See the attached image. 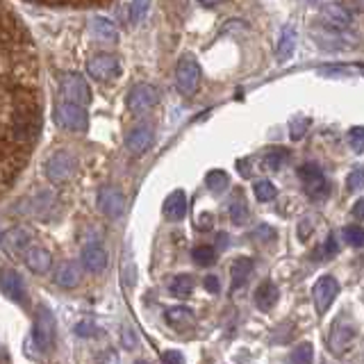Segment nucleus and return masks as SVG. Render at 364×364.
I'll list each match as a JSON object with an SVG mask.
<instances>
[{
    "label": "nucleus",
    "mask_w": 364,
    "mask_h": 364,
    "mask_svg": "<svg viewBox=\"0 0 364 364\" xmlns=\"http://www.w3.org/2000/svg\"><path fill=\"white\" fill-rule=\"evenodd\" d=\"M287 157H289V153L284 151V148H269V151L264 153V167L271 171H278V169H282V164Z\"/></svg>",
    "instance_id": "obj_32"
},
{
    "label": "nucleus",
    "mask_w": 364,
    "mask_h": 364,
    "mask_svg": "<svg viewBox=\"0 0 364 364\" xmlns=\"http://www.w3.org/2000/svg\"><path fill=\"white\" fill-rule=\"evenodd\" d=\"M151 144H153V128L151 125H137L125 139V148L132 155L146 153L148 148H151Z\"/></svg>",
    "instance_id": "obj_15"
},
{
    "label": "nucleus",
    "mask_w": 364,
    "mask_h": 364,
    "mask_svg": "<svg viewBox=\"0 0 364 364\" xmlns=\"http://www.w3.org/2000/svg\"><path fill=\"white\" fill-rule=\"evenodd\" d=\"M341 234H344L346 244H351L353 248H364V228L351 223V226H346L344 230H341Z\"/></svg>",
    "instance_id": "obj_33"
},
{
    "label": "nucleus",
    "mask_w": 364,
    "mask_h": 364,
    "mask_svg": "<svg viewBox=\"0 0 364 364\" xmlns=\"http://www.w3.org/2000/svg\"><path fill=\"white\" fill-rule=\"evenodd\" d=\"M0 291L14 303H25V284L14 269H0Z\"/></svg>",
    "instance_id": "obj_12"
},
{
    "label": "nucleus",
    "mask_w": 364,
    "mask_h": 364,
    "mask_svg": "<svg viewBox=\"0 0 364 364\" xmlns=\"http://www.w3.org/2000/svg\"><path fill=\"white\" fill-rule=\"evenodd\" d=\"M162 364H184V358L180 351H167L162 355Z\"/></svg>",
    "instance_id": "obj_38"
},
{
    "label": "nucleus",
    "mask_w": 364,
    "mask_h": 364,
    "mask_svg": "<svg viewBox=\"0 0 364 364\" xmlns=\"http://www.w3.org/2000/svg\"><path fill=\"white\" fill-rule=\"evenodd\" d=\"M82 264L87 271H103L107 267V251L101 246V244H89L82 248Z\"/></svg>",
    "instance_id": "obj_17"
},
{
    "label": "nucleus",
    "mask_w": 364,
    "mask_h": 364,
    "mask_svg": "<svg viewBox=\"0 0 364 364\" xmlns=\"http://www.w3.org/2000/svg\"><path fill=\"white\" fill-rule=\"evenodd\" d=\"M203 284H205V289H208L210 294H219V291H221V282H219L217 276H205Z\"/></svg>",
    "instance_id": "obj_40"
},
{
    "label": "nucleus",
    "mask_w": 364,
    "mask_h": 364,
    "mask_svg": "<svg viewBox=\"0 0 364 364\" xmlns=\"http://www.w3.org/2000/svg\"><path fill=\"white\" fill-rule=\"evenodd\" d=\"M308 125H310V119L303 117V114H298V117L289 121V137L294 141L303 139V134L308 132Z\"/></svg>",
    "instance_id": "obj_34"
},
{
    "label": "nucleus",
    "mask_w": 364,
    "mask_h": 364,
    "mask_svg": "<svg viewBox=\"0 0 364 364\" xmlns=\"http://www.w3.org/2000/svg\"><path fill=\"white\" fill-rule=\"evenodd\" d=\"M175 84L184 96H194L201 84V66L191 55L180 57L175 66Z\"/></svg>",
    "instance_id": "obj_4"
},
{
    "label": "nucleus",
    "mask_w": 364,
    "mask_h": 364,
    "mask_svg": "<svg viewBox=\"0 0 364 364\" xmlns=\"http://www.w3.org/2000/svg\"><path fill=\"white\" fill-rule=\"evenodd\" d=\"M191 260H194L198 267H212L217 262V248L214 246H196L191 251Z\"/></svg>",
    "instance_id": "obj_28"
},
{
    "label": "nucleus",
    "mask_w": 364,
    "mask_h": 364,
    "mask_svg": "<svg viewBox=\"0 0 364 364\" xmlns=\"http://www.w3.org/2000/svg\"><path fill=\"white\" fill-rule=\"evenodd\" d=\"M98 205H101V210L107 214V217L119 219L125 210V198L119 189L103 187L101 191H98Z\"/></svg>",
    "instance_id": "obj_14"
},
{
    "label": "nucleus",
    "mask_w": 364,
    "mask_h": 364,
    "mask_svg": "<svg viewBox=\"0 0 364 364\" xmlns=\"http://www.w3.org/2000/svg\"><path fill=\"white\" fill-rule=\"evenodd\" d=\"M121 337H123V346L125 348H134V346H137V335H134L128 326L123 328V330H121Z\"/></svg>",
    "instance_id": "obj_39"
},
{
    "label": "nucleus",
    "mask_w": 364,
    "mask_h": 364,
    "mask_svg": "<svg viewBox=\"0 0 364 364\" xmlns=\"http://www.w3.org/2000/svg\"><path fill=\"white\" fill-rule=\"evenodd\" d=\"M196 226H198V228H203V230H210V228L214 226V219H212V214H208V212H205V214H201V219L196 221Z\"/></svg>",
    "instance_id": "obj_41"
},
{
    "label": "nucleus",
    "mask_w": 364,
    "mask_h": 364,
    "mask_svg": "<svg viewBox=\"0 0 364 364\" xmlns=\"http://www.w3.org/2000/svg\"><path fill=\"white\" fill-rule=\"evenodd\" d=\"M27 244H30V232L23 230V228H12L3 237V246L10 255H16L19 251H23Z\"/></svg>",
    "instance_id": "obj_20"
},
{
    "label": "nucleus",
    "mask_w": 364,
    "mask_h": 364,
    "mask_svg": "<svg viewBox=\"0 0 364 364\" xmlns=\"http://www.w3.org/2000/svg\"><path fill=\"white\" fill-rule=\"evenodd\" d=\"M339 294V282L335 280L332 276H321L317 282H314L312 289V298H314V308L319 314H326L328 308L332 305V301Z\"/></svg>",
    "instance_id": "obj_8"
},
{
    "label": "nucleus",
    "mask_w": 364,
    "mask_h": 364,
    "mask_svg": "<svg viewBox=\"0 0 364 364\" xmlns=\"http://www.w3.org/2000/svg\"><path fill=\"white\" fill-rule=\"evenodd\" d=\"M228 212H230V219H232L237 226H244L246 221H248L251 212H248L246 201L241 198V191H234V198H232L230 203H228Z\"/></svg>",
    "instance_id": "obj_25"
},
{
    "label": "nucleus",
    "mask_w": 364,
    "mask_h": 364,
    "mask_svg": "<svg viewBox=\"0 0 364 364\" xmlns=\"http://www.w3.org/2000/svg\"><path fill=\"white\" fill-rule=\"evenodd\" d=\"M346 141H348V146H351L355 153H364V125L351 128L348 134H346Z\"/></svg>",
    "instance_id": "obj_36"
},
{
    "label": "nucleus",
    "mask_w": 364,
    "mask_h": 364,
    "mask_svg": "<svg viewBox=\"0 0 364 364\" xmlns=\"http://www.w3.org/2000/svg\"><path fill=\"white\" fill-rule=\"evenodd\" d=\"M353 217H358V219L364 221V198H360V201L353 205Z\"/></svg>",
    "instance_id": "obj_44"
},
{
    "label": "nucleus",
    "mask_w": 364,
    "mask_h": 364,
    "mask_svg": "<svg viewBox=\"0 0 364 364\" xmlns=\"http://www.w3.org/2000/svg\"><path fill=\"white\" fill-rule=\"evenodd\" d=\"M360 71H362V73H364V64H360V66H358Z\"/></svg>",
    "instance_id": "obj_45"
},
{
    "label": "nucleus",
    "mask_w": 364,
    "mask_h": 364,
    "mask_svg": "<svg viewBox=\"0 0 364 364\" xmlns=\"http://www.w3.org/2000/svg\"><path fill=\"white\" fill-rule=\"evenodd\" d=\"M123 10L128 12V21H130V23H139V21L146 16V12L151 10V5L148 3H128V5H123Z\"/></svg>",
    "instance_id": "obj_35"
},
{
    "label": "nucleus",
    "mask_w": 364,
    "mask_h": 364,
    "mask_svg": "<svg viewBox=\"0 0 364 364\" xmlns=\"http://www.w3.org/2000/svg\"><path fill=\"white\" fill-rule=\"evenodd\" d=\"M278 296H280V291H278L276 284L271 280H264L255 291V305L260 310H271L278 303Z\"/></svg>",
    "instance_id": "obj_23"
},
{
    "label": "nucleus",
    "mask_w": 364,
    "mask_h": 364,
    "mask_svg": "<svg viewBox=\"0 0 364 364\" xmlns=\"http://www.w3.org/2000/svg\"><path fill=\"white\" fill-rule=\"evenodd\" d=\"M75 332L82 335V337H89V335L96 332V328H91L89 324H77V326H75Z\"/></svg>",
    "instance_id": "obj_42"
},
{
    "label": "nucleus",
    "mask_w": 364,
    "mask_h": 364,
    "mask_svg": "<svg viewBox=\"0 0 364 364\" xmlns=\"http://www.w3.org/2000/svg\"><path fill=\"white\" fill-rule=\"evenodd\" d=\"M157 101H160V94H157L155 87H151V84H137L130 91V96H128V110L132 114H144L151 107H155Z\"/></svg>",
    "instance_id": "obj_10"
},
{
    "label": "nucleus",
    "mask_w": 364,
    "mask_h": 364,
    "mask_svg": "<svg viewBox=\"0 0 364 364\" xmlns=\"http://www.w3.org/2000/svg\"><path fill=\"white\" fill-rule=\"evenodd\" d=\"M184 214H187V196H184V191L178 189L164 201V217L171 221H180L184 219Z\"/></svg>",
    "instance_id": "obj_18"
},
{
    "label": "nucleus",
    "mask_w": 364,
    "mask_h": 364,
    "mask_svg": "<svg viewBox=\"0 0 364 364\" xmlns=\"http://www.w3.org/2000/svg\"><path fill=\"white\" fill-rule=\"evenodd\" d=\"M194 291V278L191 276H175L171 280V294L178 298H189Z\"/></svg>",
    "instance_id": "obj_27"
},
{
    "label": "nucleus",
    "mask_w": 364,
    "mask_h": 364,
    "mask_svg": "<svg viewBox=\"0 0 364 364\" xmlns=\"http://www.w3.org/2000/svg\"><path fill=\"white\" fill-rule=\"evenodd\" d=\"M37 48L10 5L0 3V198L16 184L44 125Z\"/></svg>",
    "instance_id": "obj_1"
},
{
    "label": "nucleus",
    "mask_w": 364,
    "mask_h": 364,
    "mask_svg": "<svg viewBox=\"0 0 364 364\" xmlns=\"http://www.w3.org/2000/svg\"><path fill=\"white\" fill-rule=\"evenodd\" d=\"M57 121L71 132H84L89 125V114L82 105L75 103H64L57 107Z\"/></svg>",
    "instance_id": "obj_7"
},
{
    "label": "nucleus",
    "mask_w": 364,
    "mask_h": 364,
    "mask_svg": "<svg viewBox=\"0 0 364 364\" xmlns=\"http://www.w3.org/2000/svg\"><path fill=\"white\" fill-rule=\"evenodd\" d=\"M355 335H358V330H355L353 324H341V321H337L330 332V351L337 355L346 353L353 346Z\"/></svg>",
    "instance_id": "obj_13"
},
{
    "label": "nucleus",
    "mask_w": 364,
    "mask_h": 364,
    "mask_svg": "<svg viewBox=\"0 0 364 364\" xmlns=\"http://www.w3.org/2000/svg\"><path fill=\"white\" fill-rule=\"evenodd\" d=\"M87 71L91 77H96V80H101V82H107L121 73V64L114 55H96L87 62Z\"/></svg>",
    "instance_id": "obj_11"
},
{
    "label": "nucleus",
    "mask_w": 364,
    "mask_h": 364,
    "mask_svg": "<svg viewBox=\"0 0 364 364\" xmlns=\"http://www.w3.org/2000/svg\"><path fill=\"white\" fill-rule=\"evenodd\" d=\"M298 178H301V182H303L305 194L314 198V201H321V198H326L330 194V180L326 178L319 164L305 162L303 167L298 169Z\"/></svg>",
    "instance_id": "obj_3"
},
{
    "label": "nucleus",
    "mask_w": 364,
    "mask_h": 364,
    "mask_svg": "<svg viewBox=\"0 0 364 364\" xmlns=\"http://www.w3.org/2000/svg\"><path fill=\"white\" fill-rule=\"evenodd\" d=\"M312 362H314V348L310 341L298 344L289 355V364H312Z\"/></svg>",
    "instance_id": "obj_29"
},
{
    "label": "nucleus",
    "mask_w": 364,
    "mask_h": 364,
    "mask_svg": "<svg viewBox=\"0 0 364 364\" xmlns=\"http://www.w3.org/2000/svg\"><path fill=\"white\" fill-rule=\"evenodd\" d=\"M335 253H337V244H335V237L330 234V237H328V244H326V255L328 258H332Z\"/></svg>",
    "instance_id": "obj_43"
},
{
    "label": "nucleus",
    "mask_w": 364,
    "mask_h": 364,
    "mask_svg": "<svg viewBox=\"0 0 364 364\" xmlns=\"http://www.w3.org/2000/svg\"><path fill=\"white\" fill-rule=\"evenodd\" d=\"M62 94L69 98V103H75V105H82V107L91 101L87 82H84V77L77 75V73L62 75Z\"/></svg>",
    "instance_id": "obj_9"
},
{
    "label": "nucleus",
    "mask_w": 364,
    "mask_h": 364,
    "mask_svg": "<svg viewBox=\"0 0 364 364\" xmlns=\"http://www.w3.org/2000/svg\"><path fill=\"white\" fill-rule=\"evenodd\" d=\"M319 12H321V23L326 27H330L332 32H344L346 27L353 23V16L346 5L324 3V5H319Z\"/></svg>",
    "instance_id": "obj_5"
},
{
    "label": "nucleus",
    "mask_w": 364,
    "mask_h": 364,
    "mask_svg": "<svg viewBox=\"0 0 364 364\" xmlns=\"http://www.w3.org/2000/svg\"><path fill=\"white\" fill-rule=\"evenodd\" d=\"M296 41H298L296 30H294L291 25H287V27H284V30L280 32V39H278V48H276L278 60H280V62L291 60V55H294V51H296Z\"/></svg>",
    "instance_id": "obj_22"
},
{
    "label": "nucleus",
    "mask_w": 364,
    "mask_h": 364,
    "mask_svg": "<svg viewBox=\"0 0 364 364\" xmlns=\"http://www.w3.org/2000/svg\"><path fill=\"white\" fill-rule=\"evenodd\" d=\"M253 191H255V198H258L260 203H271L278 196L276 184L271 180H258L253 184Z\"/></svg>",
    "instance_id": "obj_30"
},
{
    "label": "nucleus",
    "mask_w": 364,
    "mask_h": 364,
    "mask_svg": "<svg viewBox=\"0 0 364 364\" xmlns=\"http://www.w3.org/2000/svg\"><path fill=\"white\" fill-rule=\"evenodd\" d=\"M346 187L348 191H360L364 189V164H360L358 169H353L346 178Z\"/></svg>",
    "instance_id": "obj_37"
},
{
    "label": "nucleus",
    "mask_w": 364,
    "mask_h": 364,
    "mask_svg": "<svg viewBox=\"0 0 364 364\" xmlns=\"http://www.w3.org/2000/svg\"><path fill=\"white\" fill-rule=\"evenodd\" d=\"M205 184H208V189L212 194H223L228 189V184H230V178H228L226 171H210L208 178H205Z\"/></svg>",
    "instance_id": "obj_26"
},
{
    "label": "nucleus",
    "mask_w": 364,
    "mask_h": 364,
    "mask_svg": "<svg viewBox=\"0 0 364 364\" xmlns=\"http://www.w3.org/2000/svg\"><path fill=\"white\" fill-rule=\"evenodd\" d=\"M91 27H94V34L98 39L117 41V27H114V23H110L107 19H96L94 23H91Z\"/></svg>",
    "instance_id": "obj_31"
},
{
    "label": "nucleus",
    "mask_w": 364,
    "mask_h": 364,
    "mask_svg": "<svg viewBox=\"0 0 364 364\" xmlns=\"http://www.w3.org/2000/svg\"><path fill=\"white\" fill-rule=\"evenodd\" d=\"M55 282L64 289L77 287V282H80V269H77V264L75 262L60 264V269H57V274H55Z\"/></svg>",
    "instance_id": "obj_21"
},
{
    "label": "nucleus",
    "mask_w": 364,
    "mask_h": 364,
    "mask_svg": "<svg viewBox=\"0 0 364 364\" xmlns=\"http://www.w3.org/2000/svg\"><path fill=\"white\" fill-rule=\"evenodd\" d=\"M253 274V260L248 258H237L230 267V278H232V289H239L241 284L248 282V278Z\"/></svg>",
    "instance_id": "obj_24"
},
{
    "label": "nucleus",
    "mask_w": 364,
    "mask_h": 364,
    "mask_svg": "<svg viewBox=\"0 0 364 364\" xmlns=\"http://www.w3.org/2000/svg\"><path fill=\"white\" fill-rule=\"evenodd\" d=\"M34 341L41 353H51L57 341V319L48 305H39L34 317Z\"/></svg>",
    "instance_id": "obj_2"
},
{
    "label": "nucleus",
    "mask_w": 364,
    "mask_h": 364,
    "mask_svg": "<svg viewBox=\"0 0 364 364\" xmlns=\"http://www.w3.org/2000/svg\"><path fill=\"white\" fill-rule=\"evenodd\" d=\"M73 175H75V157L71 153L60 151V153H55L51 160L46 162V178H48V180L66 182Z\"/></svg>",
    "instance_id": "obj_6"
},
{
    "label": "nucleus",
    "mask_w": 364,
    "mask_h": 364,
    "mask_svg": "<svg viewBox=\"0 0 364 364\" xmlns=\"http://www.w3.org/2000/svg\"><path fill=\"white\" fill-rule=\"evenodd\" d=\"M164 317H167V324L171 328H175V330H187V328L194 326V321H196L194 312H191L189 308H182V305H178V308H169Z\"/></svg>",
    "instance_id": "obj_19"
},
{
    "label": "nucleus",
    "mask_w": 364,
    "mask_h": 364,
    "mask_svg": "<svg viewBox=\"0 0 364 364\" xmlns=\"http://www.w3.org/2000/svg\"><path fill=\"white\" fill-rule=\"evenodd\" d=\"M23 260H25V267L34 271V274H46V271H51V267H53L51 253L41 246H27Z\"/></svg>",
    "instance_id": "obj_16"
}]
</instances>
